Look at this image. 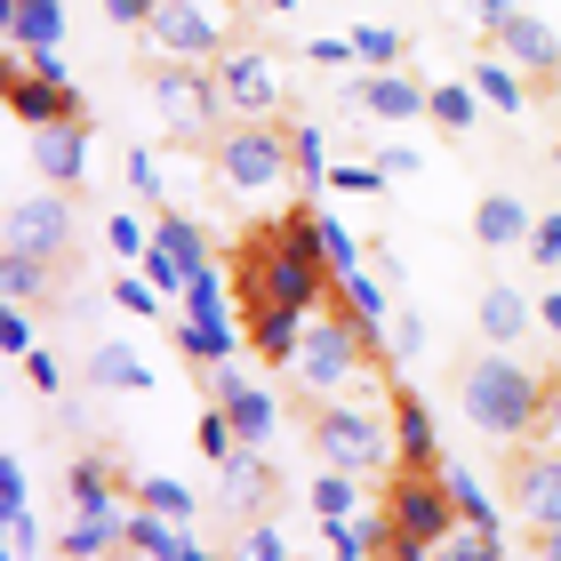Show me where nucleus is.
Instances as JSON below:
<instances>
[{"label":"nucleus","mask_w":561,"mask_h":561,"mask_svg":"<svg viewBox=\"0 0 561 561\" xmlns=\"http://www.w3.org/2000/svg\"><path fill=\"white\" fill-rule=\"evenodd\" d=\"M233 289H241V313L249 305H321L337 297V273H329V249L313 233V209H289L280 225H257L241 249H233Z\"/></svg>","instance_id":"nucleus-1"},{"label":"nucleus","mask_w":561,"mask_h":561,"mask_svg":"<svg viewBox=\"0 0 561 561\" xmlns=\"http://www.w3.org/2000/svg\"><path fill=\"white\" fill-rule=\"evenodd\" d=\"M546 393H553V377L514 362L505 345L473 353L457 369V410H466V425L481 442H529V433H546Z\"/></svg>","instance_id":"nucleus-2"},{"label":"nucleus","mask_w":561,"mask_h":561,"mask_svg":"<svg viewBox=\"0 0 561 561\" xmlns=\"http://www.w3.org/2000/svg\"><path fill=\"white\" fill-rule=\"evenodd\" d=\"M233 33H241V0H161L145 24V48L176 65H217L225 48H241Z\"/></svg>","instance_id":"nucleus-3"},{"label":"nucleus","mask_w":561,"mask_h":561,"mask_svg":"<svg viewBox=\"0 0 561 561\" xmlns=\"http://www.w3.org/2000/svg\"><path fill=\"white\" fill-rule=\"evenodd\" d=\"M209 161H217V185L225 193H280L297 176L289 129H273V121H233V129L209 145Z\"/></svg>","instance_id":"nucleus-4"},{"label":"nucleus","mask_w":561,"mask_h":561,"mask_svg":"<svg viewBox=\"0 0 561 561\" xmlns=\"http://www.w3.org/2000/svg\"><path fill=\"white\" fill-rule=\"evenodd\" d=\"M145 89H152V113H161V129H169L176 145H185V137H225V129H233V113H225L209 65H176V57H161Z\"/></svg>","instance_id":"nucleus-5"},{"label":"nucleus","mask_w":561,"mask_h":561,"mask_svg":"<svg viewBox=\"0 0 561 561\" xmlns=\"http://www.w3.org/2000/svg\"><path fill=\"white\" fill-rule=\"evenodd\" d=\"M313 449H321V466H345V473L369 481L393 457V417H377V410H362V401L329 393V401H313Z\"/></svg>","instance_id":"nucleus-6"},{"label":"nucleus","mask_w":561,"mask_h":561,"mask_svg":"<svg viewBox=\"0 0 561 561\" xmlns=\"http://www.w3.org/2000/svg\"><path fill=\"white\" fill-rule=\"evenodd\" d=\"M362 362H369V345H362V329H353L337 305L329 313H313V329H305V345H297V386H305V401H329V393H345L353 377H362Z\"/></svg>","instance_id":"nucleus-7"},{"label":"nucleus","mask_w":561,"mask_h":561,"mask_svg":"<svg viewBox=\"0 0 561 561\" xmlns=\"http://www.w3.org/2000/svg\"><path fill=\"white\" fill-rule=\"evenodd\" d=\"M0 96H9V121H16V129L89 121V113H81V89H72L65 65H57V48H48V57H9V72H0Z\"/></svg>","instance_id":"nucleus-8"},{"label":"nucleus","mask_w":561,"mask_h":561,"mask_svg":"<svg viewBox=\"0 0 561 561\" xmlns=\"http://www.w3.org/2000/svg\"><path fill=\"white\" fill-rule=\"evenodd\" d=\"M386 514H393V529H401V546H425V553H433V546L457 529V497H449L442 473L401 466V473L386 481Z\"/></svg>","instance_id":"nucleus-9"},{"label":"nucleus","mask_w":561,"mask_h":561,"mask_svg":"<svg viewBox=\"0 0 561 561\" xmlns=\"http://www.w3.org/2000/svg\"><path fill=\"white\" fill-rule=\"evenodd\" d=\"M0 241H9V257H41V265H57L65 249H72V193H16L9 201V225H0Z\"/></svg>","instance_id":"nucleus-10"},{"label":"nucleus","mask_w":561,"mask_h":561,"mask_svg":"<svg viewBox=\"0 0 561 561\" xmlns=\"http://www.w3.org/2000/svg\"><path fill=\"white\" fill-rule=\"evenodd\" d=\"M337 105L386 121V129H410V121H433V81H417V72H401V65L393 72H362V81L337 89Z\"/></svg>","instance_id":"nucleus-11"},{"label":"nucleus","mask_w":561,"mask_h":561,"mask_svg":"<svg viewBox=\"0 0 561 561\" xmlns=\"http://www.w3.org/2000/svg\"><path fill=\"white\" fill-rule=\"evenodd\" d=\"M209 72H217V96H225L233 121H273L280 113V72H273L265 48H225Z\"/></svg>","instance_id":"nucleus-12"},{"label":"nucleus","mask_w":561,"mask_h":561,"mask_svg":"<svg viewBox=\"0 0 561 561\" xmlns=\"http://www.w3.org/2000/svg\"><path fill=\"white\" fill-rule=\"evenodd\" d=\"M209 401L225 417H233V433H241V449H273V433H280V401L265 393V386H249V377L225 362V369H209Z\"/></svg>","instance_id":"nucleus-13"},{"label":"nucleus","mask_w":561,"mask_h":561,"mask_svg":"<svg viewBox=\"0 0 561 561\" xmlns=\"http://www.w3.org/2000/svg\"><path fill=\"white\" fill-rule=\"evenodd\" d=\"M505 490H514V514L529 529H561V449H522L514 473H505Z\"/></svg>","instance_id":"nucleus-14"},{"label":"nucleus","mask_w":561,"mask_h":561,"mask_svg":"<svg viewBox=\"0 0 561 561\" xmlns=\"http://www.w3.org/2000/svg\"><path fill=\"white\" fill-rule=\"evenodd\" d=\"M386 417H393V457H401V466H417V473H442V466H449V457H442V433H433V410H425L417 386H393V393H386Z\"/></svg>","instance_id":"nucleus-15"},{"label":"nucleus","mask_w":561,"mask_h":561,"mask_svg":"<svg viewBox=\"0 0 561 561\" xmlns=\"http://www.w3.org/2000/svg\"><path fill=\"white\" fill-rule=\"evenodd\" d=\"M0 41H9V57L65 48V0H0Z\"/></svg>","instance_id":"nucleus-16"},{"label":"nucleus","mask_w":561,"mask_h":561,"mask_svg":"<svg viewBox=\"0 0 561 561\" xmlns=\"http://www.w3.org/2000/svg\"><path fill=\"white\" fill-rule=\"evenodd\" d=\"M249 353L273 369H289L297 362V345H305V329H313V305H249Z\"/></svg>","instance_id":"nucleus-17"},{"label":"nucleus","mask_w":561,"mask_h":561,"mask_svg":"<svg viewBox=\"0 0 561 561\" xmlns=\"http://www.w3.org/2000/svg\"><path fill=\"white\" fill-rule=\"evenodd\" d=\"M329 305L362 329V345H369V362H377V353H386V329H393V313H401V305L386 297V280H369V265H362V273L337 280V297H329Z\"/></svg>","instance_id":"nucleus-18"},{"label":"nucleus","mask_w":561,"mask_h":561,"mask_svg":"<svg viewBox=\"0 0 561 561\" xmlns=\"http://www.w3.org/2000/svg\"><path fill=\"white\" fill-rule=\"evenodd\" d=\"M497 57L514 65V72H529V81H553V72H561V33H553L546 16L514 9V24L497 33Z\"/></svg>","instance_id":"nucleus-19"},{"label":"nucleus","mask_w":561,"mask_h":561,"mask_svg":"<svg viewBox=\"0 0 561 561\" xmlns=\"http://www.w3.org/2000/svg\"><path fill=\"white\" fill-rule=\"evenodd\" d=\"M33 169L57 193H72L89 176V121H57V129H33Z\"/></svg>","instance_id":"nucleus-20"},{"label":"nucleus","mask_w":561,"mask_h":561,"mask_svg":"<svg viewBox=\"0 0 561 561\" xmlns=\"http://www.w3.org/2000/svg\"><path fill=\"white\" fill-rule=\"evenodd\" d=\"M529 233H538V209L522 193H481L473 201V241L481 249H529Z\"/></svg>","instance_id":"nucleus-21"},{"label":"nucleus","mask_w":561,"mask_h":561,"mask_svg":"<svg viewBox=\"0 0 561 561\" xmlns=\"http://www.w3.org/2000/svg\"><path fill=\"white\" fill-rule=\"evenodd\" d=\"M473 329H481L490 345L514 353V345L529 337V329H538V305H529L522 289H505V280H490V289H481V305H473Z\"/></svg>","instance_id":"nucleus-22"},{"label":"nucleus","mask_w":561,"mask_h":561,"mask_svg":"<svg viewBox=\"0 0 561 561\" xmlns=\"http://www.w3.org/2000/svg\"><path fill=\"white\" fill-rule=\"evenodd\" d=\"M113 546H129V505H96V514H72V529L57 538L65 561H105Z\"/></svg>","instance_id":"nucleus-23"},{"label":"nucleus","mask_w":561,"mask_h":561,"mask_svg":"<svg viewBox=\"0 0 561 561\" xmlns=\"http://www.w3.org/2000/svg\"><path fill=\"white\" fill-rule=\"evenodd\" d=\"M176 353H185V362L193 369H225V362H233V353H241V321H176Z\"/></svg>","instance_id":"nucleus-24"},{"label":"nucleus","mask_w":561,"mask_h":561,"mask_svg":"<svg viewBox=\"0 0 561 561\" xmlns=\"http://www.w3.org/2000/svg\"><path fill=\"white\" fill-rule=\"evenodd\" d=\"M442 481H449V497H457V522L466 529H490V538H505V514H497V497H490V481H481L473 466H442Z\"/></svg>","instance_id":"nucleus-25"},{"label":"nucleus","mask_w":561,"mask_h":561,"mask_svg":"<svg viewBox=\"0 0 561 561\" xmlns=\"http://www.w3.org/2000/svg\"><path fill=\"white\" fill-rule=\"evenodd\" d=\"M65 497H72V514H96V505H121V490H113V457L105 449H81L65 466Z\"/></svg>","instance_id":"nucleus-26"},{"label":"nucleus","mask_w":561,"mask_h":561,"mask_svg":"<svg viewBox=\"0 0 561 561\" xmlns=\"http://www.w3.org/2000/svg\"><path fill=\"white\" fill-rule=\"evenodd\" d=\"M225 505H241V514H265V497H273V473H265V449H233L225 457Z\"/></svg>","instance_id":"nucleus-27"},{"label":"nucleus","mask_w":561,"mask_h":561,"mask_svg":"<svg viewBox=\"0 0 561 561\" xmlns=\"http://www.w3.org/2000/svg\"><path fill=\"white\" fill-rule=\"evenodd\" d=\"M466 81H473V96H481V105H497V113H522V105H529V72H514L505 57H481V65H466Z\"/></svg>","instance_id":"nucleus-28"},{"label":"nucleus","mask_w":561,"mask_h":561,"mask_svg":"<svg viewBox=\"0 0 561 561\" xmlns=\"http://www.w3.org/2000/svg\"><path fill=\"white\" fill-rule=\"evenodd\" d=\"M89 386H96V393H145L152 369L137 362L129 345H96V353H89Z\"/></svg>","instance_id":"nucleus-29"},{"label":"nucleus","mask_w":561,"mask_h":561,"mask_svg":"<svg viewBox=\"0 0 561 561\" xmlns=\"http://www.w3.org/2000/svg\"><path fill=\"white\" fill-rule=\"evenodd\" d=\"M233 273H217V265H201L193 280H185V313L193 321H233Z\"/></svg>","instance_id":"nucleus-30"},{"label":"nucleus","mask_w":561,"mask_h":561,"mask_svg":"<svg viewBox=\"0 0 561 561\" xmlns=\"http://www.w3.org/2000/svg\"><path fill=\"white\" fill-rule=\"evenodd\" d=\"M345 514H362V473L321 466L313 473V522H345Z\"/></svg>","instance_id":"nucleus-31"},{"label":"nucleus","mask_w":561,"mask_h":561,"mask_svg":"<svg viewBox=\"0 0 561 561\" xmlns=\"http://www.w3.org/2000/svg\"><path fill=\"white\" fill-rule=\"evenodd\" d=\"M289 152H297V176H305V193H321L329 185V129H313V121H289Z\"/></svg>","instance_id":"nucleus-32"},{"label":"nucleus","mask_w":561,"mask_h":561,"mask_svg":"<svg viewBox=\"0 0 561 561\" xmlns=\"http://www.w3.org/2000/svg\"><path fill=\"white\" fill-rule=\"evenodd\" d=\"M137 505H152V514H169V522H193L201 505L185 481H169V473H137Z\"/></svg>","instance_id":"nucleus-33"},{"label":"nucleus","mask_w":561,"mask_h":561,"mask_svg":"<svg viewBox=\"0 0 561 561\" xmlns=\"http://www.w3.org/2000/svg\"><path fill=\"white\" fill-rule=\"evenodd\" d=\"M152 241H161V249H176V257H185L193 273L209 265V241H201V225H193V217H176V209H161V217H152Z\"/></svg>","instance_id":"nucleus-34"},{"label":"nucleus","mask_w":561,"mask_h":561,"mask_svg":"<svg viewBox=\"0 0 561 561\" xmlns=\"http://www.w3.org/2000/svg\"><path fill=\"white\" fill-rule=\"evenodd\" d=\"M137 273H145V280H152V289H161L169 305H185V280H193V265L176 257V249H161V241H152L145 257H137Z\"/></svg>","instance_id":"nucleus-35"},{"label":"nucleus","mask_w":561,"mask_h":561,"mask_svg":"<svg viewBox=\"0 0 561 561\" xmlns=\"http://www.w3.org/2000/svg\"><path fill=\"white\" fill-rule=\"evenodd\" d=\"M433 121H442V129H473V121H481L473 81H433Z\"/></svg>","instance_id":"nucleus-36"},{"label":"nucleus","mask_w":561,"mask_h":561,"mask_svg":"<svg viewBox=\"0 0 561 561\" xmlns=\"http://www.w3.org/2000/svg\"><path fill=\"white\" fill-rule=\"evenodd\" d=\"M433 561H505V538H490V529H466L457 522L442 546H433Z\"/></svg>","instance_id":"nucleus-37"},{"label":"nucleus","mask_w":561,"mask_h":561,"mask_svg":"<svg viewBox=\"0 0 561 561\" xmlns=\"http://www.w3.org/2000/svg\"><path fill=\"white\" fill-rule=\"evenodd\" d=\"M313 233H321V249H329V273H337V280H345V273H362V241H353V233H345V225L329 217V209H313Z\"/></svg>","instance_id":"nucleus-38"},{"label":"nucleus","mask_w":561,"mask_h":561,"mask_svg":"<svg viewBox=\"0 0 561 561\" xmlns=\"http://www.w3.org/2000/svg\"><path fill=\"white\" fill-rule=\"evenodd\" d=\"M48 280H57V265H41V257H0V297H41Z\"/></svg>","instance_id":"nucleus-39"},{"label":"nucleus","mask_w":561,"mask_h":561,"mask_svg":"<svg viewBox=\"0 0 561 561\" xmlns=\"http://www.w3.org/2000/svg\"><path fill=\"white\" fill-rule=\"evenodd\" d=\"M0 353H9V362H33V353H41V337H33V313H24L16 297H0Z\"/></svg>","instance_id":"nucleus-40"},{"label":"nucleus","mask_w":561,"mask_h":561,"mask_svg":"<svg viewBox=\"0 0 561 561\" xmlns=\"http://www.w3.org/2000/svg\"><path fill=\"white\" fill-rule=\"evenodd\" d=\"M193 442H201V457H209V466H225V457L241 449V433H233V417L209 401V410H201V425H193Z\"/></svg>","instance_id":"nucleus-41"},{"label":"nucleus","mask_w":561,"mask_h":561,"mask_svg":"<svg viewBox=\"0 0 561 561\" xmlns=\"http://www.w3.org/2000/svg\"><path fill=\"white\" fill-rule=\"evenodd\" d=\"M353 48H362L369 72H393L401 65V33H393V24H353Z\"/></svg>","instance_id":"nucleus-42"},{"label":"nucleus","mask_w":561,"mask_h":561,"mask_svg":"<svg viewBox=\"0 0 561 561\" xmlns=\"http://www.w3.org/2000/svg\"><path fill=\"white\" fill-rule=\"evenodd\" d=\"M425 345H433L425 313H410V305H401V313H393V329H386V362H417Z\"/></svg>","instance_id":"nucleus-43"},{"label":"nucleus","mask_w":561,"mask_h":561,"mask_svg":"<svg viewBox=\"0 0 561 561\" xmlns=\"http://www.w3.org/2000/svg\"><path fill=\"white\" fill-rule=\"evenodd\" d=\"M16 514H33V481H24V457L9 449L0 457V522H16Z\"/></svg>","instance_id":"nucleus-44"},{"label":"nucleus","mask_w":561,"mask_h":561,"mask_svg":"<svg viewBox=\"0 0 561 561\" xmlns=\"http://www.w3.org/2000/svg\"><path fill=\"white\" fill-rule=\"evenodd\" d=\"M105 241H113V257H121V265H137L145 249H152V225H137L129 209H113V225H105Z\"/></svg>","instance_id":"nucleus-45"},{"label":"nucleus","mask_w":561,"mask_h":561,"mask_svg":"<svg viewBox=\"0 0 561 561\" xmlns=\"http://www.w3.org/2000/svg\"><path fill=\"white\" fill-rule=\"evenodd\" d=\"M241 561H289V546H280V522L273 514H257L241 529Z\"/></svg>","instance_id":"nucleus-46"},{"label":"nucleus","mask_w":561,"mask_h":561,"mask_svg":"<svg viewBox=\"0 0 561 561\" xmlns=\"http://www.w3.org/2000/svg\"><path fill=\"white\" fill-rule=\"evenodd\" d=\"M113 297H121V313H137V321H145V313H161V305H169V297L152 289L145 273H121V280H113Z\"/></svg>","instance_id":"nucleus-47"},{"label":"nucleus","mask_w":561,"mask_h":561,"mask_svg":"<svg viewBox=\"0 0 561 561\" xmlns=\"http://www.w3.org/2000/svg\"><path fill=\"white\" fill-rule=\"evenodd\" d=\"M329 185H337V193H386L393 176L377 169V161H337V169H329Z\"/></svg>","instance_id":"nucleus-48"},{"label":"nucleus","mask_w":561,"mask_h":561,"mask_svg":"<svg viewBox=\"0 0 561 561\" xmlns=\"http://www.w3.org/2000/svg\"><path fill=\"white\" fill-rule=\"evenodd\" d=\"M121 169H129V185L145 201H161V152H152V145H129V161H121Z\"/></svg>","instance_id":"nucleus-49"},{"label":"nucleus","mask_w":561,"mask_h":561,"mask_svg":"<svg viewBox=\"0 0 561 561\" xmlns=\"http://www.w3.org/2000/svg\"><path fill=\"white\" fill-rule=\"evenodd\" d=\"M522 257H529V265H561V209H546V217H538V233H529Z\"/></svg>","instance_id":"nucleus-50"},{"label":"nucleus","mask_w":561,"mask_h":561,"mask_svg":"<svg viewBox=\"0 0 561 561\" xmlns=\"http://www.w3.org/2000/svg\"><path fill=\"white\" fill-rule=\"evenodd\" d=\"M305 57H313V65H353L362 48H353V33H313V41H305Z\"/></svg>","instance_id":"nucleus-51"},{"label":"nucleus","mask_w":561,"mask_h":561,"mask_svg":"<svg viewBox=\"0 0 561 561\" xmlns=\"http://www.w3.org/2000/svg\"><path fill=\"white\" fill-rule=\"evenodd\" d=\"M152 9H161V0H105V16L121 24V33H145V24H152Z\"/></svg>","instance_id":"nucleus-52"},{"label":"nucleus","mask_w":561,"mask_h":561,"mask_svg":"<svg viewBox=\"0 0 561 561\" xmlns=\"http://www.w3.org/2000/svg\"><path fill=\"white\" fill-rule=\"evenodd\" d=\"M377 169H386V176H417L425 152H417V145H386V152H377Z\"/></svg>","instance_id":"nucleus-53"},{"label":"nucleus","mask_w":561,"mask_h":561,"mask_svg":"<svg viewBox=\"0 0 561 561\" xmlns=\"http://www.w3.org/2000/svg\"><path fill=\"white\" fill-rule=\"evenodd\" d=\"M473 24H481V33H505V24H514V0H473Z\"/></svg>","instance_id":"nucleus-54"},{"label":"nucleus","mask_w":561,"mask_h":561,"mask_svg":"<svg viewBox=\"0 0 561 561\" xmlns=\"http://www.w3.org/2000/svg\"><path fill=\"white\" fill-rule=\"evenodd\" d=\"M24 377H33L41 393H57V386H65V369H57V353H48V345L33 353V362H24Z\"/></svg>","instance_id":"nucleus-55"},{"label":"nucleus","mask_w":561,"mask_h":561,"mask_svg":"<svg viewBox=\"0 0 561 561\" xmlns=\"http://www.w3.org/2000/svg\"><path fill=\"white\" fill-rule=\"evenodd\" d=\"M538 329H546V337H561V289H553V297H538Z\"/></svg>","instance_id":"nucleus-56"},{"label":"nucleus","mask_w":561,"mask_h":561,"mask_svg":"<svg viewBox=\"0 0 561 561\" xmlns=\"http://www.w3.org/2000/svg\"><path fill=\"white\" fill-rule=\"evenodd\" d=\"M546 442L561 449V377H553V393H546Z\"/></svg>","instance_id":"nucleus-57"},{"label":"nucleus","mask_w":561,"mask_h":561,"mask_svg":"<svg viewBox=\"0 0 561 561\" xmlns=\"http://www.w3.org/2000/svg\"><path fill=\"white\" fill-rule=\"evenodd\" d=\"M538 561H561V529H538Z\"/></svg>","instance_id":"nucleus-58"},{"label":"nucleus","mask_w":561,"mask_h":561,"mask_svg":"<svg viewBox=\"0 0 561 561\" xmlns=\"http://www.w3.org/2000/svg\"><path fill=\"white\" fill-rule=\"evenodd\" d=\"M257 9H265V16H289V9H297V0H257Z\"/></svg>","instance_id":"nucleus-59"},{"label":"nucleus","mask_w":561,"mask_h":561,"mask_svg":"<svg viewBox=\"0 0 561 561\" xmlns=\"http://www.w3.org/2000/svg\"><path fill=\"white\" fill-rule=\"evenodd\" d=\"M546 96H553V105H561V72H553V81H546Z\"/></svg>","instance_id":"nucleus-60"},{"label":"nucleus","mask_w":561,"mask_h":561,"mask_svg":"<svg viewBox=\"0 0 561 561\" xmlns=\"http://www.w3.org/2000/svg\"><path fill=\"white\" fill-rule=\"evenodd\" d=\"M553 169H561V137H553Z\"/></svg>","instance_id":"nucleus-61"},{"label":"nucleus","mask_w":561,"mask_h":561,"mask_svg":"<svg viewBox=\"0 0 561 561\" xmlns=\"http://www.w3.org/2000/svg\"><path fill=\"white\" fill-rule=\"evenodd\" d=\"M233 561H241V553H233Z\"/></svg>","instance_id":"nucleus-62"}]
</instances>
